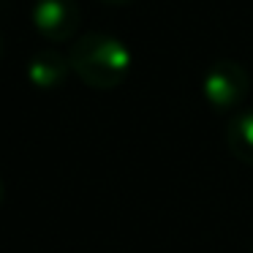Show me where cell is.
<instances>
[{
  "label": "cell",
  "mask_w": 253,
  "mask_h": 253,
  "mask_svg": "<svg viewBox=\"0 0 253 253\" xmlns=\"http://www.w3.org/2000/svg\"><path fill=\"white\" fill-rule=\"evenodd\" d=\"M33 28L49 44L71 41L82 22V8L77 0H36L30 8Z\"/></svg>",
  "instance_id": "obj_3"
},
{
  "label": "cell",
  "mask_w": 253,
  "mask_h": 253,
  "mask_svg": "<svg viewBox=\"0 0 253 253\" xmlns=\"http://www.w3.org/2000/svg\"><path fill=\"white\" fill-rule=\"evenodd\" d=\"M101 3H106V6H128L133 0H101Z\"/></svg>",
  "instance_id": "obj_6"
},
{
  "label": "cell",
  "mask_w": 253,
  "mask_h": 253,
  "mask_svg": "<svg viewBox=\"0 0 253 253\" xmlns=\"http://www.w3.org/2000/svg\"><path fill=\"white\" fill-rule=\"evenodd\" d=\"M3 196H6V185H3V180H0V204H3Z\"/></svg>",
  "instance_id": "obj_7"
},
{
  "label": "cell",
  "mask_w": 253,
  "mask_h": 253,
  "mask_svg": "<svg viewBox=\"0 0 253 253\" xmlns=\"http://www.w3.org/2000/svg\"><path fill=\"white\" fill-rule=\"evenodd\" d=\"M71 71L93 90H115L131 71V52L120 39L106 33H84L68 49Z\"/></svg>",
  "instance_id": "obj_1"
},
{
  "label": "cell",
  "mask_w": 253,
  "mask_h": 253,
  "mask_svg": "<svg viewBox=\"0 0 253 253\" xmlns=\"http://www.w3.org/2000/svg\"><path fill=\"white\" fill-rule=\"evenodd\" d=\"M0 55H3V36H0Z\"/></svg>",
  "instance_id": "obj_8"
},
{
  "label": "cell",
  "mask_w": 253,
  "mask_h": 253,
  "mask_svg": "<svg viewBox=\"0 0 253 253\" xmlns=\"http://www.w3.org/2000/svg\"><path fill=\"white\" fill-rule=\"evenodd\" d=\"M226 147L237 161L253 166V109H242L226 126Z\"/></svg>",
  "instance_id": "obj_5"
},
{
  "label": "cell",
  "mask_w": 253,
  "mask_h": 253,
  "mask_svg": "<svg viewBox=\"0 0 253 253\" xmlns=\"http://www.w3.org/2000/svg\"><path fill=\"white\" fill-rule=\"evenodd\" d=\"M68 74H71L68 55H60L57 49H41L28 60V82L39 90L60 87Z\"/></svg>",
  "instance_id": "obj_4"
},
{
  "label": "cell",
  "mask_w": 253,
  "mask_h": 253,
  "mask_svg": "<svg viewBox=\"0 0 253 253\" xmlns=\"http://www.w3.org/2000/svg\"><path fill=\"white\" fill-rule=\"evenodd\" d=\"M251 77L237 60H215L202 77V95L215 112H229L245 101Z\"/></svg>",
  "instance_id": "obj_2"
}]
</instances>
